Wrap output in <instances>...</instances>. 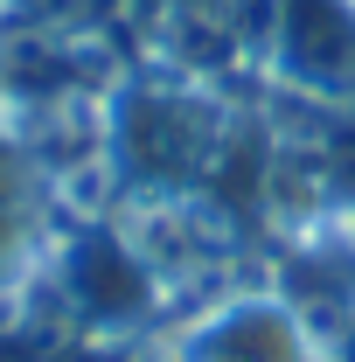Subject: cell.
I'll return each instance as SVG.
<instances>
[{"label": "cell", "mask_w": 355, "mask_h": 362, "mask_svg": "<svg viewBox=\"0 0 355 362\" xmlns=\"http://www.w3.org/2000/svg\"><path fill=\"white\" fill-rule=\"evenodd\" d=\"M181 362H307V349H300V327L286 320V307L251 300V307L216 314L195 341H188Z\"/></svg>", "instance_id": "1"}, {"label": "cell", "mask_w": 355, "mask_h": 362, "mask_svg": "<svg viewBox=\"0 0 355 362\" xmlns=\"http://www.w3.org/2000/svg\"><path fill=\"white\" fill-rule=\"evenodd\" d=\"M70 293H77V307L98 320H139L146 314V272L126 258V251H112V244H77L70 251Z\"/></svg>", "instance_id": "2"}]
</instances>
